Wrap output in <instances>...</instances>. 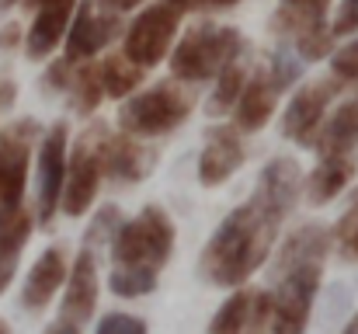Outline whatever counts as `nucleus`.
<instances>
[{
	"mask_svg": "<svg viewBox=\"0 0 358 334\" xmlns=\"http://www.w3.org/2000/svg\"><path fill=\"white\" fill-rule=\"evenodd\" d=\"M299 199V164L292 157H275L264 164L254 195L237 206L216 226L209 244L202 247V275L213 286L240 289L247 279L268 261L271 244L285 216Z\"/></svg>",
	"mask_w": 358,
	"mask_h": 334,
	"instance_id": "nucleus-1",
	"label": "nucleus"
},
{
	"mask_svg": "<svg viewBox=\"0 0 358 334\" xmlns=\"http://www.w3.org/2000/svg\"><path fill=\"white\" fill-rule=\"evenodd\" d=\"M243 53V39L230 25H195L171 53V74L181 84L213 81L223 67L237 63Z\"/></svg>",
	"mask_w": 358,
	"mask_h": 334,
	"instance_id": "nucleus-2",
	"label": "nucleus"
},
{
	"mask_svg": "<svg viewBox=\"0 0 358 334\" xmlns=\"http://www.w3.org/2000/svg\"><path fill=\"white\" fill-rule=\"evenodd\" d=\"M195 109V91L181 81L153 84L150 91H139L125 98L119 109V125L129 136H164L178 129Z\"/></svg>",
	"mask_w": 358,
	"mask_h": 334,
	"instance_id": "nucleus-3",
	"label": "nucleus"
},
{
	"mask_svg": "<svg viewBox=\"0 0 358 334\" xmlns=\"http://www.w3.org/2000/svg\"><path fill=\"white\" fill-rule=\"evenodd\" d=\"M174 251V220L160 206H146L136 220H122L112 237V265H139L160 272Z\"/></svg>",
	"mask_w": 358,
	"mask_h": 334,
	"instance_id": "nucleus-4",
	"label": "nucleus"
},
{
	"mask_svg": "<svg viewBox=\"0 0 358 334\" xmlns=\"http://www.w3.org/2000/svg\"><path fill=\"white\" fill-rule=\"evenodd\" d=\"M105 125H91L87 132H80L73 153L66 157V178H63V213L66 216H84L101 188L105 167H101V139H105Z\"/></svg>",
	"mask_w": 358,
	"mask_h": 334,
	"instance_id": "nucleus-5",
	"label": "nucleus"
},
{
	"mask_svg": "<svg viewBox=\"0 0 358 334\" xmlns=\"http://www.w3.org/2000/svg\"><path fill=\"white\" fill-rule=\"evenodd\" d=\"M178 25H181V11H174L167 0L143 7V11L132 18V25L125 28L122 56L132 60V63L143 67V70L157 67V63L171 53L174 35H178Z\"/></svg>",
	"mask_w": 358,
	"mask_h": 334,
	"instance_id": "nucleus-6",
	"label": "nucleus"
},
{
	"mask_svg": "<svg viewBox=\"0 0 358 334\" xmlns=\"http://www.w3.org/2000/svg\"><path fill=\"white\" fill-rule=\"evenodd\" d=\"M35 139H38V122L35 118H17L7 129H0V213L24 202V185H28V164H31Z\"/></svg>",
	"mask_w": 358,
	"mask_h": 334,
	"instance_id": "nucleus-7",
	"label": "nucleus"
},
{
	"mask_svg": "<svg viewBox=\"0 0 358 334\" xmlns=\"http://www.w3.org/2000/svg\"><path fill=\"white\" fill-rule=\"evenodd\" d=\"M345 84L341 81H313V84H306V88H299L296 95H292V102H289V109H285V118H282V132L289 136V139H296L299 146H313V139H317V132H320V125H324V115H327V105L338 98V91H341Z\"/></svg>",
	"mask_w": 358,
	"mask_h": 334,
	"instance_id": "nucleus-8",
	"label": "nucleus"
},
{
	"mask_svg": "<svg viewBox=\"0 0 358 334\" xmlns=\"http://www.w3.org/2000/svg\"><path fill=\"white\" fill-rule=\"evenodd\" d=\"M70 150V129L66 122H56L42 143H38V223H52L59 199H63V178H66V153Z\"/></svg>",
	"mask_w": 358,
	"mask_h": 334,
	"instance_id": "nucleus-9",
	"label": "nucleus"
},
{
	"mask_svg": "<svg viewBox=\"0 0 358 334\" xmlns=\"http://www.w3.org/2000/svg\"><path fill=\"white\" fill-rule=\"evenodd\" d=\"M122 32V21L119 14H98L91 0H80L77 11H73V21L66 28V56L70 63H87L91 56H98L115 35Z\"/></svg>",
	"mask_w": 358,
	"mask_h": 334,
	"instance_id": "nucleus-10",
	"label": "nucleus"
},
{
	"mask_svg": "<svg viewBox=\"0 0 358 334\" xmlns=\"http://www.w3.org/2000/svg\"><path fill=\"white\" fill-rule=\"evenodd\" d=\"M157 164V150L139 143L136 136L122 132V136H112L105 132L101 139V167L108 178L115 181H143Z\"/></svg>",
	"mask_w": 358,
	"mask_h": 334,
	"instance_id": "nucleus-11",
	"label": "nucleus"
},
{
	"mask_svg": "<svg viewBox=\"0 0 358 334\" xmlns=\"http://www.w3.org/2000/svg\"><path fill=\"white\" fill-rule=\"evenodd\" d=\"M63 317L84 324L94 317L98 310V261L91 254V247H84L73 261V268L66 272V282H63Z\"/></svg>",
	"mask_w": 358,
	"mask_h": 334,
	"instance_id": "nucleus-12",
	"label": "nucleus"
},
{
	"mask_svg": "<svg viewBox=\"0 0 358 334\" xmlns=\"http://www.w3.org/2000/svg\"><path fill=\"white\" fill-rule=\"evenodd\" d=\"M243 164V139H240L237 125H220L209 143L202 146V157H199V181L206 188H216L223 185L230 174H237V167Z\"/></svg>",
	"mask_w": 358,
	"mask_h": 334,
	"instance_id": "nucleus-13",
	"label": "nucleus"
},
{
	"mask_svg": "<svg viewBox=\"0 0 358 334\" xmlns=\"http://www.w3.org/2000/svg\"><path fill=\"white\" fill-rule=\"evenodd\" d=\"M77 0H49L35 11V21L24 35V53L28 60H49L52 49L66 39V28L73 21Z\"/></svg>",
	"mask_w": 358,
	"mask_h": 334,
	"instance_id": "nucleus-14",
	"label": "nucleus"
},
{
	"mask_svg": "<svg viewBox=\"0 0 358 334\" xmlns=\"http://www.w3.org/2000/svg\"><path fill=\"white\" fill-rule=\"evenodd\" d=\"M66 272H70V268H66V254H63L59 247L42 251V258L31 265V272H28V279H24V286H21V303H24V310H45L49 300L63 289Z\"/></svg>",
	"mask_w": 358,
	"mask_h": 334,
	"instance_id": "nucleus-15",
	"label": "nucleus"
},
{
	"mask_svg": "<svg viewBox=\"0 0 358 334\" xmlns=\"http://www.w3.org/2000/svg\"><path fill=\"white\" fill-rule=\"evenodd\" d=\"M278 95H282L278 84H275L264 70L254 74V77H247L237 105H234V125H237L240 132H257V129H264L268 118H271V111H275V105H278Z\"/></svg>",
	"mask_w": 358,
	"mask_h": 334,
	"instance_id": "nucleus-16",
	"label": "nucleus"
},
{
	"mask_svg": "<svg viewBox=\"0 0 358 334\" xmlns=\"http://www.w3.org/2000/svg\"><path fill=\"white\" fill-rule=\"evenodd\" d=\"M31 213L21 206L14 209H3L0 213V296L7 293V286L14 282V272H17V258L31 237Z\"/></svg>",
	"mask_w": 358,
	"mask_h": 334,
	"instance_id": "nucleus-17",
	"label": "nucleus"
},
{
	"mask_svg": "<svg viewBox=\"0 0 358 334\" xmlns=\"http://www.w3.org/2000/svg\"><path fill=\"white\" fill-rule=\"evenodd\" d=\"M358 143V91H352L338 109L331 111L313 139V150L320 157L327 153H352V146Z\"/></svg>",
	"mask_w": 358,
	"mask_h": 334,
	"instance_id": "nucleus-18",
	"label": "nucleus"
},
{
	"mask_svg": "<svg viewBox=\"0 0 358 334\" xmlns=\"http://www.w3.org/2000/svg\"><path fill=\"white\" fill-rule=\"evenodd\" d=\"M355 171H358V160L352 153H327V157H320V164L313 167L310 185H306L310 202H313V206L331 202V199L355 178Z\"/></svg>",
	"mask_w": 358,
	"mask_h": 334,
	"instance_id": "nucleus-19",
	"label": "nucleus"
},
{
	"mask_svg": "<svg viewBox=\"0 0 358 334\" xmlns=\"http://www.w3.org/2000/svg\"><path fill=\"white\" fill-rule=\"evenodd\" d=\"M98 77H101V91L105 98H129L139 84H143V67H136L125 56H108L98 63Z\"/></svg>",
	"mask_w": 358,
	"mask_h": 334,
	"instance_id": "nucleus-20",
	"label": "nucleus"
},
{
	"mask_svg": "<svg viewBox=\"0 0 358 334\" xmlns=\"http://www.w3.org/2000/svg\"><path fill=\"white\" fill-rule=\"evenodd\" d=\"M70 98H73V109L80 115H91L105 102V91H101V77H98V63H73V77H70Z\"/></svg>",
	"mask_w": 358,
	"mask_h": 334,
	"instance_id": "nucleus-21",
	"label": "nucleus"
},
{
	"mask_svg": "<svg viewBox=\"0 0 358 334\" xmlns=\"http://www.w3.org/2000/svg\"><path fill=\"white\" fill-rule=\"evenodd\" d=\"M250 307H254V293L250 289H237L216 310V317L209 321V331L206 334H243L247 331V321H250Z\"/></svg>",
	"mask_w": 358,
	"mask_h": 334,
	"instance_id": "nucleus-22",
	"label": "nucleus"
},
{
	"mask_svg": "<svg viewBox=\"0 0 358 334\" xmlns=\"http://www.w3.org/2000/svg\"><path fill=\"white\" fill-rule=\"evenodd\" d=\"M157 275H160V272L139 268V265H112V272H108V289H112L115 296H122V300H136V296L153 293Z\"/></svg>",
	"mask_w": 358,
	"mask_h": 334,
	"instance_id": "nucleus-23",
	"label": "nucleus"
},
{
	"mask_svg": "<svg viewBox=\"0 0 358 334\" xmlns=\"http://www.w3.org/2000/svg\"><path fill=\"white\" fill-rule=\"evenodd\" d=\"M292 42H296V56H303V60H324L334 49V32H331L327 18H317V21L303 25L292 35Z\"/></svg>",
	"mask_w": 358,
	"mask_h": 334,
	"instance_id": "nucleus-24",
	"label": "nucleus"
},
{
	"mask_svg": "<svg viewBox=\"0 0 358 334\" xmlns=\"http://www.w3.org/2000/svg\"><path fill=\"white\" fill-rule=\"evenodd\" d=\"M243 84H247V74H243L240 63L223 67V70L216 74V91H213V98H209V115H227V111H234Z\"/></svg>",
	"mask_w": 358,
	"mask_h": 334,
	"instance_id": "nucleus-25",
	"label": "nucleus"
},
{
	"mask_svg": "<svg viewBox=\"0 0 358 334\" xmlns=\"http://www.w3.org/2000/svg\"><path fill=\"white\" fill-rule=\"evenodd\" d=\"M334 237H338L341 254L352 258V261H358V188L352 192V202H348L345 216H341L338 226H334Z\"/></svg>",
	"mask_w": 358,
	"mask_h": 334,
	"instance_id": "nucleus-26",
	"label": "nucleus"
},
{
	"mask_svg": "<svg viewBox=\"0 0 358 334\" xmlns=\"http://www.w3.org/2000/svg\"><path fill=\"white\" fill-rule=\"evenodd\" d=\"M331 77L341 81L345 88H355L358 84V39L341 46L334 56H331Z\"/></svg>",
	"mask_w": 358,
	"mask_h": 334,
	"instance_id": "nucleus-27",
	"label": "nucleus"
},
{
	"mask_svg": "<svg viewBox=\"0 0 358 334\" xmlns=\"http://www.w3.org/2000/svg\"><path fill=\"white\" fill-rule=\"evenodd\" d=\"M119 226H122L119 206H105V209H98V216H94L91 226H87V247H94V244H112V237H115Z\"/></svg>",
	"mask_w": 358,
	"mask_h": 334,
	"instance_id": "nucleus-28",
	"label": "nucleus"
},
{
	"mask_svg": "<svg viewBox=\"0 0 358 334\" xmlns=\"http://www.w3.org/2000/svg\"><path fill=\"white\" fill-rule=\"evenodd\" d=\"M146 331H150V328H146L143 317H132V314L115 310V314H105V321L98 324L94 334H146Z\"/></svg>",
	"mask_w": 358,
	"mask_h": 334,
	"instance_id": "nucleus-29",
	"label": "nucleus"
},
{
	"mask_svg": "<svg viewBox=\"0 0 358 334\" xmlns=\"http://www.w3.org/2000/svg\"><path fill=\"white\" fill-rule=\"evenodd\" d=\"M331 32H334V35H355L358 32V0H345V4L338 7V18H334Z\"/></svg>",
	"mask_w": 358,
	"mask_h": 334,
	"instance_id": "nucleus-30",
	"label": "nucleus"
},
{
	"mask_svg": "<svg viewBox=\"0 0 358 334\" xmlns=\"http://www.w3.org/2000/svg\"><path fill=\"white\" fill-rule=\"evenodd\" d=\"M70 77H73V63H70V60H56V63H49L45 88H52V91H66V88H70Z\"/></svg>",
	"mask_w": 358,
	"mask_h": 334,
	"instance_id": "nucleus-31",
	"label": "nucleus"
},
{
	"mask_svg": "<svg viewBox=\"0 0 358 334\" xmlns=\"http://www.w3.org/2000/svg\"><path fill=\"white\" fill-rule=\"evenodd\" d=\"M14 46H21V25H3L0 28V49H14Z\"/></svg>",
	"mask_w": 358,
	"mask_h": 334,
	"instance_id": "nucleus-32",
	"label": "nucleus"
},
{
	"mask_svg": "<svg viewBox=\"0 0 358 334\" xmlns=\"http://www.w3.org/2000/svg\"><path fill=\"white\" fill-rule=\"evenodd\" d=\"M45 334H80V324L77 321H70V317H59V321H52Z\"/></svg>",
	"mask_w": 358,
	"mask_h": 334,
	"instance_id": "nucleus-33",
	"label": "nucleus"
},
{
	"mask_svg": "<svg viewBox=\"0 0 358 334\" xmlns=\"http://www.w3.org/2000/svg\"><path fill=\"white\" fill-rule=\"evenodd\" d=\"M105 11H112V14H122V11H132V7H139V4H146V0H98Z\"/></svg>",
	"mask_w": 358,
	"mask_h": 334,
	"instance_id": "nucleus-34",
	"label": "nucleus"
},
{
	"mask_svg": "<svg viewBox=\"0 0 358 334\" xmlns=\"http://www.w3.org/2000/svg\"><path fill=\"white\" fill-rule=\"evenodd\" d=\"M285 7H299V11H327L331 0H282Z\"/></svg>",
	"mask_w": 358,
	"mask_h": 334,
	"instance_id": "nucleus-35",
	"label": "nucleus"
},
{
	"mask_svg": "<svg viewBox=\"0 0 358 334\" xmlns=\"http://www.w3.org/2000/svg\"><path fill=\"white\" fill-rule=\"evenodd\" d=\"M234 4H237V0H199V11H213V7L223 11V7H234Z\"/></svg>",
	"mask_w": 358,
	"mask_h": 334,
	"instance_id": "nucleus-36",
	"label": "nucleus"
},
{
	"mask_svg": "<svg viewBox=\"0 0 358 334\" xmlns=\"http://www.w3.org/2000/svg\"><path fill=\"white\" fill-rule=\"evenodd\" d=\"M174 11H181V14H188V11H199V0H167Z\"/></svg>",
	"mask_w": 358,
	"mask_h": 334,
	"instance_id": "nucleus-37",
	"label": "nucleus"
},
{
	"mask_svg": "<svg viewBox=\"0 0 358 334\" xmlns=\"http://www.w3.org/2000/svg\"><path fill=\"white\" fill-rule=\"evenodd\" d=\"M341 334H358V314L348 321V324H345V331H341Z\"/></svg>",
	"mask_w": 358,
	"mask_h": 334,
	"instance_id": "nucleus-38",
	"label": "nucleus"
},
{
	"mask_svg": "<svg viewBox=\"0 0 358 334\" xmlns=\"http://www.w3.org/2000/svg\"><path fill=\"white\" fill-rule=\"evenodd\" d=\"M24 4H31V7H42V4H49V0H24Z\"/></svg>",
	"mask_w": 358,
	"mask_h": 334,
	"instance_id": "nucleus-39",
	"label": "nucleus"
},
{
	"mask_svg": "<svg viewBox=\"0 0 358 334\" xmlns=\"http://www.w3.org/2000/svg\"><path fill=\"white\" fill-rule=\"evenodd\" d=\"M0 334H10V328H7V324H3V321H0Z\"/></svg>",
	"mask_w": 358,
	"mask_h": 334,
	"instance_id": "nucleus-40",
	"label": "nucleus"
},
{
	"mask_svg": "<svg viewBox=\"0 0 358 334\" xmlns=\"http://www.w3.org/2000/svg\"><path fill=\"white\" fill-rule=\"evenodd\" d=\"M0 4H3V7H10V4H17V0H0Z\"/></svg>",
	"mask_w": 358,
	"mask_h": 334,
	"instance_id": "nucleus-41",
	"label": "nucleus"
}]
</instances>
